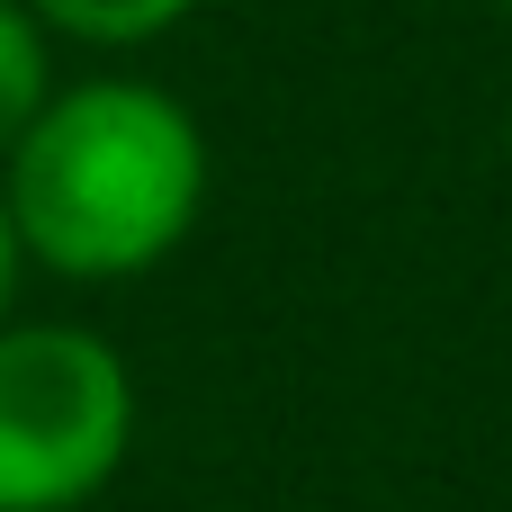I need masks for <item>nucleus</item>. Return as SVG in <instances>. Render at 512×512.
I'll return each mask as SVG.
<instances>
[{
    "mask_svg": "<svg viewBox=\"0 0 512 512\" xmlns=\"http://www.w3.org/2000/svg\"><path fill=\"white\" fill-rule=\"evenodd\" d=\"M504 9H512V0H504Z\"/></svg>",
    "mask_w": 512,
    "mask_h": 512,
    "instance_id": "423d86ee",
    "label": "nucleus"
},
{
    "mask_svg": "<svg viewBox=\"0 0 512 512\" xmlns=\"http://www.w3.org/2000/svg\"><path fill=\"white\" fill-rule=\"evenodd\" d=\"M135 441V378L90 324H0V512H81Z\"/></svg>",
    "mask_w": 512,
    "mask_h": 512,
    "instance_id": "f03ea898",
    "label": "nucleus"
},
{
    "mask_svg": "<svg viewBox=\"0 0 512 512\" xmlns=\"http://www.w3.org/2000/svg\"><path fill=\"white\" fill-rule=\"evenodd\" d=\"M18 270H27V252H18V234H9V207H0V324H9V297H18Z\"/></svg>",
    "mask_w": 512,
    "mask_h": 512,
    "instance_id": "39448f33",
    "label": "nucleus"
},
{
    "mask_svg": "<svg viewBox=\"0 0 512 512\" xmlns=\"http://www.w3.org/2000/svg\"><path fill=\"white\" fill-rule=\"evenodd\" d=\"M54 99V54H45V18L27 0H0V162L9 144L36 126V108Z\"/></svg>",
    "mask_w": 512,
    "mask_h": 512,
    "instance_id": "7ed1b4c3",
    "label": "nucleus"
},
{
    "mask_svg": "<svg viewBox=\"0 0 512 512\" xmlns=\"http://www.w3.org/2000/svg\"><path fill=\"white\" fill-rule=\"evenodd\" d=\"M0 207L54 279H135L171 261L207 207V135L153 81H72L0 162Z\"/></svg>",
    "mask_w": 512,
    "mask_h": 512,
    "instance_id": "f257e3e1",
    "label": "nucleus"
},
{
    "mask_svg": "<svg viewBox=\"0 0 512 512\" xmlns=\"http://www.w3.org/2000/svg\"><path fill=\"white\" fill-rule=\"evenodd\" d=\"M45 27L81 36V45H153L162 27H180L198 0H27Z\"/></svg>",
    "mask_w": 512,
    "mask_h": 512,
    "instance_id": "20e7f679",
    "label": "nucleus"
}]
</instances>
